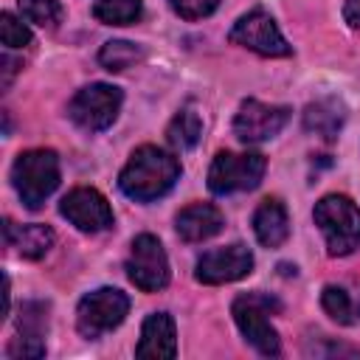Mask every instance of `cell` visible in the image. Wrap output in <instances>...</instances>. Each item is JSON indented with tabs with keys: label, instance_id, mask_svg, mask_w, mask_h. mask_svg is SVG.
Instances as JSON below:
<instances>
[{
	"label": "cell",
	"instance_id": "obj_17",
	"mask_svg": "<svg viewBox=\"0 0 360 360\" xmlns=\"http://www.w3.org/2000/svg\"><path fill=\"white\" fill-rule=\"evenodd\" d=\"M6 245L14 248L25 259H42L53 245V231L48 225H14L11 219L3 222Z\"/></svg>",
	"mask_w": 360,
	"mask_h": 360
},
{
	"label": "cell",
	"instance_id": "obj_11",
	"mask_svg": "<svg viewBox=\"0 0 360 360\" xmlns=\"http://www.w3.org/2000/svg\"><path fill=\"white\" fill-rule=\"evenodd\" d=\"M59 211L70 225H76L84 233L107 231V228H112V219H115L107 197L96 188H87V186H79V188L68 191Z\"/></svg>",
	"mask_w": 360,
	"mask_h": 360
},
{
	"label": "cell",
	"instance_id": "obj_25",
	"mask_svg": "<svg viewBox=\"0 0 360 360\" xmlns=\"http://www.w3.org/2000/svg\"><path fill=\"white\" fill-rule=\"evenodd\" d=\"M174 14H180L183 20H202L208 14L217 11L219 0H169Z\"/></svg>",
	"mask_w": 360,
	"mask_h": 360
},
{
	"label": "cell",
	"instance_id": "obj_28",
	"mask_svg": "<svg viewBox=\"0 0 360 360\" xmlns=\"http://www.w3.org/2000/svg\"><path fill=\"white\" fill-rule=\"evenodd\" d=\"M17 68H20V62H14L11 56H3V87H8V84H11V79H14Z\"/></svg>",
	"mask_w": 360,
	"mask_h": 360
},
{
	"label": "cell",
	"instance_id": "obj_27",
	"mask_svg": "<svg viewBox=\"0 0 360 360\" xmlns=\"http://www.w3.org/2000/svg\"><path fill=\"white\" fill-rule=\"evenodd\" d=\"M312 352H315V354H349V357H360V349H354V346H340V343H338V346L332 343V346H326V349H312Z\"/></svg>",
	"mask_w": 360,
	"mask_h": 360
},
{
	"label": "cell",
	"instance_id": "obj_14",
	"mask_svg": "<svg viewBox=\"0 0 360 360\" xmlns=\"http://www.w3.org/2000/svg\"><path fill=\"white\" fill-rule=\"evenodd\" d=\"M174 354H177V335H174L172 315L169 312H152L143 321L135 357H141V360H172Z\"/></svg>",
	"mask_w": 360,
	"mask_h": 360
},
{
	"label": "cell",
	"instance_id": "obj_5",
	"mask_svg": "<svg viewBox=\"0 0 360 360\" xmlns=\"http://www.w3.org/2000/svg\"><path fill=\"white\" fill-rule=\"evenodd\" d=\"M129 312V298L127 292L115 290V287H98L93 292H87L79 307H76V329L84 338H101L104 332H112L115 326H121V321Z\"/></svg>",
	"mask_w": 360,
	"mask_h": 360
},
{
	"label": "cell",
	"instance_id": "obj_2",
	"mask_svg": "<svg viewBox=\"0 0 360 360\" xmlns=\"http://www.w3.org/2000/svg\"><path fill=\"white\" fill-rule=\"evenodd\" d=\"M312 219L323 231L329 256H349L360 248V208L346 194H326L318 200Z\"/></svg>",
	"mask_w": 360,
	"mask_h": 360
},
{
	"label": "cell",
	"instance_id": "obj_6",
	"mask_svg": "<svg viewBox=\"0 0 360 360\" xmlns=\"http://www.w3.org/2000/svg\"><path fill=\"white\" fill-rule=\"evenodd\" d=\"M264 155L259 152H217L208 169V188L214 194L250 191L264 177Z\"/></svg>",
	"mask_w": 360,
	"mask_h": 360
},
{
	"label": "cell",
	"instance_id": "obj_8",
	"mask_svg": "<svg viewBox=\"0 0 360 360\" xmlns=\"http://www.w3.org/2000/svg\"><path fill=\"white\" fill-rule=\"evenodd\" d=\"M228 39L233 45H242V48L259 53V56H290L292 53V45L284 39L276 20L264 8H253V11L242 14L233 22V28L228 31Z\"/></svg>",
	"mask_w": 360,
	"mask_h": 360
},
{
	"label": "cell",
	"instance_id": "obj_7",
	"mask_svg": "<svg viewBox=\"0 0 360 360\" xmlns=\"http://www.w3.org/2000/svg\"><path fill=\"white\" fill-rule=\"evenodd\" d=\"M121 101H124V93L115 87V84H104V82H96V84H87L82 87L70 104H68V115L76 127L87 129V132H101L107 129L115 118H118V110H121Z\"/></svg>",
	"mask_w": 360,
	"mask_h": 360
},
{
	"label": "cell",
	"instance_id": "obj_24",
	"mask_svg": "<svg viewBox=\"0 0 360 360\" xmlns=\"http://www.w3.org/2000/svg\"><path fill=\"white\" fill-rule=\"evenodd\" d=\"M0 39L6 48H25L31 42V31L11 11H3L0 14Z\"/></svg>",
	"mask_w": 360,
	"mask_h": 360
},
{
	"label": "cell",
	"instance_id": "obj_22",
	"mask_svg": "<svg viewBox=\"0 0 360 360\" xmlns=\"http://www.w3.org/2000/svg\"><path fill=\"white\" fill-rule=\"evenodd\" d=\"M321 307L326 309V315L343 326L354 323V307H352V298L343 287H335V284H326L323 292H321Z\"/></svg>",
	"mask_w": 360,
	"mask_h": 360
},
{
	"label": "cell",
	"instance_id": "obj_23",
	"mask_svg": "<svg viewBox=\"0 0 360 360\" xmlns=\"http://www.w3.org/2000/svg\"><path fill=\"white\" fill-rule=\"evenodd\" d=\"M17 6H20V14L28 22L42 25V28H53L62 20L59 0H17Z\"/></svg>",
	"mask_w": 360,
	"mask_h": 360
},
{
	"label": "cell",
	"instance_id": "obj_1",
	"mask_svg": "<svg viewBox=\"0 0 360 360\" xmlns=\"http://www.w3.org/2000/svg\"><path fill=\"white\" fill-rule=\"evenodd\" d=\"M180 180V160L152 143L138 146L118 174V188L135 202H152Z\"/></svg>",
	"mask_w": 360,
	"mask_h": 360
},
{
	"label": "cell",
	"instance_id": "obj_19",
	"mask_svg": "<svg viewBox=\"0 0 360 360\" xmlns=\"http://www.w3.org/2000/svg\"><path fill=\"white\" fill-rule=\"evenodd\" d=\"M200 135H202V118H200V112H197L194 107H183V110L172 118V124H169V129H166V141H169L174 149H180V152L197 146Z\"/></svg>",
	"mask_w": 360,
	"mask_h": 360
},
{
	"label": "cell",
	"instance_id": "obj_15",
	"mask_svg": "<svg viewBox=\"0 0 360 360\" xmlns=\"http://www.w3.org/2000/svg\"><path fill=\"white\" fill-rule=\"evenodd\" d=\"M225 219H222V211L217 205H208V202H194V205H186L177 219H174V228H177V236L183 242H202V239H211L222 231Z\"/></svg>",
	"mask_w": 360,
	"mask_h": 360
},
{
	"label": "cell",
	"instance_id": "obj_20",
	"mask_svg": "<svg viewBox=\"0 0 360 360\" xmlns=\"http://www.w3.org/2000/svg\"><path fill=\"white\" fill-rule=\"evenodd\" d=\"M143 14L141 0H96L93 17L104 25H132Z\"/></svg>",
	"mask_w": 360,
	"mask_h": 360
},
{
	"label": "cell",
	"instance_id": "obj_4",
	"mask_svg": "<svg viewBox=\"0 0 360 360\" xmlns=\"http://www.w3.org/2000/svg\"><path fill=\"white\" fill-rule=\"evenodd\" d=\"M281 304L278 298L267 295V292H248V295H239L233 304H231V312H233V321L239 326V332L245 335V340L264 357H276L281 354V340H278V332L270 326L267 315L270 312H278Z\"/></svg>",
	"mask_w": 360,
	"mask_h": 360
},
{
	"label": "cell",
	"instance_id": "obj_10",
	"mask_svg": "<svg viewBox=\"0 0 360 360\" xmlns=\"http://www.w3.org/2000/svg\"><path fill=\"white\" fill-rule=\"evenodd\" d=\"M287 121H290V107L248 98V101H242L239 112L233 115V135L242 143H262V141L276 138Z\"/></svg>",
	"mask_w": 360,
	"mask_h": 360
},
{
	"label": "cell",
	"instance_id": "obj_21",
	"mask_svg": "<svg viewBox=\"0 0 360 360\" xmlns=\"http://www.w3.org/2000/svg\"><path fill=\"white\" fill-rule=\"evenodd\" d=\"M141 59H143V48L135 45V42H127V39L107 42V45L98 51V62H101L107 70H112V73L127 70V68H132V65L141 62Z\"/></svg>",
	"mask_w": 360,
	"mask_h": 360
},
{
	"label": "cell",
	"instance_id": "obj_9",
	"mask_svg": "<svg viewBox=\"0 0 360 360\" xmlns=\"http://www.w3.org/2000/svg\"><path fill=\"white\" fill-rule=\"evenodd\" d=\"M127 276L143 292H158L169 284V259L158 236L138 233L132 239L129 259H127Z\"/></svg>",
	"mask_w": 360,
	"mask_h": 360
},
{
	"label": "cell",
	"instance_id": "obj_18",
	"mask_svg": "<svg viewBox=\"0 0 360 360\" xmlns=\"http://www.w3.org/2000/svg\"><path fill=\"white\" fill-rule=\"evenodd\" d=\"M343 121H346V107L338 98H318L304 110V129L323 141H335L338 132L343 129Z\"/></svg>",
	"mask_w": 360,
	"mask_h": 360
},
{
	"label": "cell",
	"instance_id": "obj_16",
	"mask_svg": "<svg viewBox=\"0 0 360 360\" xmlns=\"http://www.w3.org/2000/svg\"><path fill=\"white\" fill-rule=\"evenodd\" d=\"M253 233L264 248H278L290 236V217L281 200H262V205L253 211Z\"/></svg>",
	"mask_w": 360,
	"mask_h": 360
},
{
	"label": "cell",
	"instance_id": "obj_13",
	"mask_svg": "<svg viewBox=\"0 0 360 360\" xmlns=\"http://www.w3.org/2000/svg\"><path fill=\"white\" fill-rule=\"evenodd\" d=\"M20 338L8 346V357H42L45 354V332H48V304L45 301H22L17 318Z\"/></svg>",
	"mask_w": 360,
	"mask_h": 360
},
{
	"label": "cell",
	"instance_id": "obj_26",
	"mask_svg": "<svg viewBox=\"0 0 360 360\" xmlns=\"http://www.w3.org/2000/svg\"><path fill=\"white\" fill-rule=\"evenodd\" d=\"M343 17L352 28H360V0H343Z\"/></svg>",
	"mask_w": 360,
	"mask_h": 360
},
{
	"label": "cell",
	"instance_id": "obj_3",
	"mask_svg": "<svg viewBox=\"0 0 360 360\" xmlns=\"http://www.w3.org/2000/svg\"><path fill=\"white\" fill-rule=\"evenodd\" d=\"M11 183L25 208H39L59 186V158L53 149H28L11 166Z\"/></svg>",
	"mask_w": 360,
	"mask_h": 360
},
{
	"label": "cell",
	"instance_id": "obj_12",
	"mask_svg": "<svg viewBox=\"0 0 360 360\" xmlns=\"http://www.w3.org/2000/svg\"><path fill=\"white\" fill-rule=\"evenodd\" d=\"M253 270V253L245 245H228L219 250H208L197 259V281L202 284H228L236 278H245Z\"/></svg>",
	"mask_w": 360,
	"mask_h": 360
}]
</instances>
